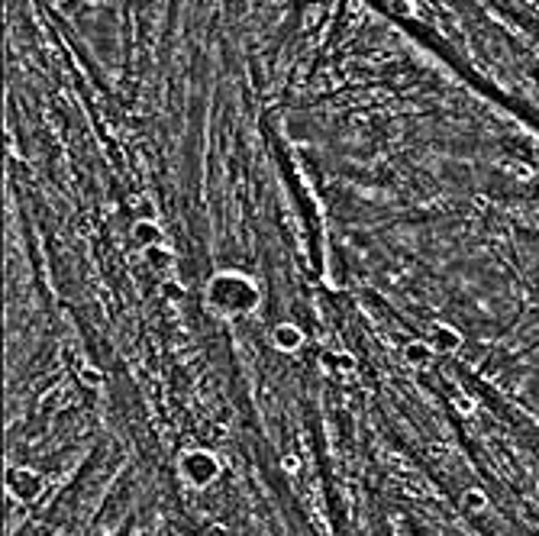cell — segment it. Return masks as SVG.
Returning a JSON list of instances; mask_svg holds the SVG:
<instances>
[{"mask_svg":"<svg viewBox=\"0 0 539 536\" xmlns=\"http://www.w3.org/2000/svg\"><path fill=\"white\" fill-rule=\"evenodd\" d=\"M178 472L191 488H207L213 485V478L220 475V462L211 449H187L178 459Z\"/></svg>","mask_w":539,"mask_h":536,"instance_id":"obj_1","label":"cell"},{"mask_svg":"<svg viewBox=\"0 0 539 536\" xmlns=\"http://www.w3.org/2000/svg\"><path fill=\"white\" fill-rule=\"evenodd\" d=\"M7 491L13 501H36L43 494V475L33 468H13L7 478Z\"/></svg>","mask_w":539,"mask_h":536,"instance_id":"obj_2","label":"cell"}]
</instances>
